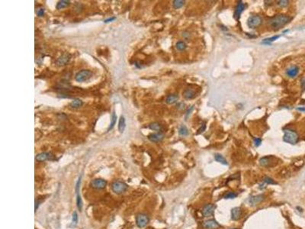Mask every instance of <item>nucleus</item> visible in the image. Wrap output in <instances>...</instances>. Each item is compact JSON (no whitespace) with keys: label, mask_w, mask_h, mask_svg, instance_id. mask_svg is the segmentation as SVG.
Listing matches in <instances>:
<instances>
[{"label":"nucleus","mask_w":305,"mask_h":229,"mask_svg":"<svg viewBox=\"0 0 305 229\" xmlns=\"http://www.w3.org/2000/svg\"><path fill=\"white\" fill-rule=\"evenodd\" d=\"M291 20V18L288 15H279L270 19L269 23L274 30H279L290 22Z\"/></svg>","instance_id":"obj_1"},{"label":"nucleus","mask_w":305,"mask_h":229,"mask_svg":"<svg viewBox=\"0 0 305 229\" xmlns=\"http://www.w3.org/2000/svg\"><path fill=\"white\" fill-rule=\"evenodd\" d=\"M284 137H283V140L284 141L288 144H291V145H295L297 144L299 140V136H298V133L296 132H294V130L291 129H285L284 130Z\"/></svg>","instance_id":"obj_2"},{"label":"nucleus","mask_w":305,"mask_h":229,"mask_svg":"<svg viewBox=\"0 0 305 229\" xmlns=\"http://www.w3.org/2000/svg\"><path fill=\"white\" fill-rule=\"evenodd\" d=\"M92 77V73L89 69H82L78 72L75 76V80L78 83H83Z\"/></svg>","instance_id":"obj_3"},{"label":"nucleus","mask_w":305,"mask_h":229,"mask_svg":"<svg viewBox=\"0 0 305 229\" xmlns=\"http://www.w3.org/2000/svg\"><path fill=\"white\" fill-rule=\"evenodd\" d=\"M127 188H128V186H127V184L125 182H121V181H115L111 184V190L113 191V193L118 194V195L124 193L127 190Z\"/></svg>","instance_id":"obj_4"},{"label":"nucleus","mask_w":305,"mask_h":229,"mask_svg":"<svg viewBox=\"0 0 305 229\" xmlns=\"http://www.w3.org/2000/svg\"><path fill=\"white\" fill-rule=\"evenodd\" d=\"M262 23V19L259 15H252L247 20V25L249 28H256L260 26Z\"/></svg>","instance_id":"obj_5"},{"label":"nucleus","mask_w":305,"mask_h":229,"mask_svg":"<svg viewBox=\"0 0 305 229\" xmlns=\"http://www.w3.org/2000/svg\"><path fill=\"white\" fill-rule=\"evenodd\" d=\"M150 222V218L146 215V214L141 213L138 214L136 217V225L139 228H143L146 227Z\"/></svg>","instance_id":"obj_6"},{"label":"nucleus","mask_w":305,"mask_h":229,"mask_svg":"<svg viewBox=\"0 0 305 229\" xmlns=\"http://www.w3.org/2000/svg\"><path fill=\"white\" fill-rule=\"evenodd\" d=\"M70 59H71V55L69 54V53H64L56 59L55 63L58 67H64L69 62Z\"/></svg>","instance_id":"obj_7"},{"label":"nucleus","mask_w":305,"mask_h":229,"mask_svg":"<svg viewBox=\"0 0 305 229\" xmlns=\"http://www.w3.org/2000/svg\"><path fill=\"white\" fill-rule=\"evenodd\" d=\"M107 186L106 180L103 179H95L91 182V186L96 190H103Z\"/></svg>","instance_id":"obj_8"},{"label":"nucleus","mask_w":305,"mask_h":229,"mask_svg":"<svg viewBox=\"0 0 305 229\" xmlns=\"http://www.w3.org/2000/svg\"><path fill=\"white\" fill-rule=\"evenodd\" d=\"M216 208V205H214V204H207V205H204L202 208V215L208 218V217H211L214 215V212Z\"/></svg>","instance_id":"obj_9"},{"label":"nucleus","mask_w":305,"mask_h":229,"mask_svg":"<svg viewBox=\"0 0 305 229\" xmlns=\"http://www.w3.org/2000/svg\"><path fill=\"white\" fill-rule=\"evenodd\" d=\"M203 227L205 229H217L221 227V225L214 219H208L204 221L203 223Z\"/></svg>","instance_id":"obj_10"},{"label":"nucleus","mask_w":305,"mask_h":229,"mask_svg":"<svg viewBox=\"0 0 305 229\" xmlns=\"http://www.w3.org/2000/svg\"><path fill=\"white\" fill-rule=\"evenodd\" d=\"M244 9H245V4L242 2V1L238 2L237 6H236V9H235V11H234V19H236V20H239V19H240V15H241L242 12L244 11Z\"/></svg>","instance_id":"obj_11"},{"label":"nucleus","mask_w":305,"mask_h":229,"mask_svg":"<svg viewBox=\"0 0 305 229\" xmlns=\"http://www.w3.org/2000/svg\"><path fill=\"white\" fill-rule=\"evenodd\" d=\"M263 200H264V195L261 194V195L251 196L249 199V203L251 205H253V206H256V205H259V203H262Z\"/></svg>","instance_id":"obj_12"},{"label":"nucleus","mask_w":305,"mask_h":229,"mask_svg":"<svg viewBox=\"0 0 305 229\" xmlns=\"http://www.w3.org/2000/svg\"><path fill=\"white\" fill-rule=\"evenodd\" d=\"M148 138H149V140H150L151 142L158 143L163 141V138H164V135H163V133H161V132H158V133L156 134H151V135H150L148 136Z\"/></svg>","instance_id":"obj_13"},{"label":"nucleus","mask_w":305,"mask_h":229,"mask_svg":"<svg viewBox=\"0 0 305 229\" xmlns=\"http://www.w3.org/2000/svg\"><path fill=\"white\" fill-rule=\"evenodd\" d=\"M241 215L242 211L240 207H235V208H232V210H231V218H232V220L237 221L241 217Z\"/></svg>","instance_id":"obj_14"},{"label":"nucleus","mask_w":305,"mask_h":229,"mask_svg":"<svg viewBox=\"0 0 305 229\" xmlns=\"http://www.w3.org/2000/svg\"><path fill=\"white\" fill-rule=\"evenodd\" d=\"M51 153H47V152H43L41 153V154H38L36 155L35 157V160L37 161L42 162L45 161L47 160H51Z\"/></svg>","instance_id":"obj_15"},{"label":"nucleus","mask_w":305,"mask_h":229,"mask_svg":"<svg viewBox=\"0 0 305 229\" xmlns=\"http://www.w3.org/2000/svg\"><path fill=\"white\" fill-rule=\"evenodd\" d=\"M183 96L185 99H192L196 96V93L192 89H187L184 91Z\"/></svg>","instance_id":"obj_16"},{"label":"nucleus","mask_w":305,"mask_h":229,"mask_svg":"<svg viewBox=\"0 0 305 229\" xmlns=\"http://www.w3.org/2000/svg\"><path fill=\"white\" fill-rule=\"evenodd\" d=\"M298 73H299V68L298 67H292L289 68V69L287 70L286 73L287 75L289 77H291V78H294L296 76L298 75Z\"/></svg>","instance_id":"obj_17"},{"label":"nucleus","mask_w":305,"mask_h":229,"mask_svg":"<svg viewBox=\"0 0 305 229\" xmlns=\"http://www.w3.org/2000/svg\"><path fill=\"white\" fill-rule=\"evenodd\" d=\"M273 159V157L272 156H268V157H263L259 160V163L260 165L262 167H269L271 163V160Z\"/></svg>","instance_id":"obj_18"},{"label":"nucleus","mask_w":305,"mask_h":229,"mask_svg":"<svg viewBox=\"0 0 305 229\" xmlns=\"http://www.w3.org/2000/svg\"><path fill=\"white\" fill-rule=\"evenodd\" d=\"M178 99H179L178 95H176V94H170V95H169V96L166 97V102L167 104H169V105H171V104L176 103V102L178 101Z\"/></svg>","instance_id":"obj_19"},{"label":"nucleus","mask_w":305,"mask_h":229,"mask_svg":"<svg viewBox=\"0 0 305 229\" xmlns=\"http://www.w3.org/2000/svg\"><path fill=\"white\" fill-rule=\"evenodd\" d=\"M69 5H70V2H69V1H67V0H61V1H59V2H57L56 8V9L60 10L64 9V8L68 7Z\"/></svg>","instance_id":"obj_20"},{"label":"nucleus","mask_w":305,"mask_h":229,"mask_svg":"<svg viewBox=\"0 0 305 229\" xmlns=\"http://www.w3.org/2000/svg\"><path fill=\"white\" fill-rule=\"evenodd\" d=\"M82 105H83V102H82V100L79 99H75L70 102L69 106L73 109H78V108L81 107Z\"/></svg>","instance_id":"obj_21"},{"label":"nucleus","mask_w":305,"mask_h":229,"mask_svg":"<svg viewBox=\"0 0 305 229\" xmlns=\"http://www.w3.org/2000/svg\"><path fill=\"white\" fill-rule=\"evenodd\" d=\"M214 159H215L216 161L221 163V164H223V165H227V164H228V163H227V161L226 160V159H225L221 154H215V155H214Z\"/></svg>","instance_id":"obj_22"},{"label":"nucleus","mask_w":305,"mask_h":229,"mask_svg":"<svg viewBox=\"0 0 305 229\" xmlns=\"http://www.w3.org/2000/svg\"><path fill=\"white\" fill-rule=\"evenodd\" d=\"M126 127V122L125 119L124 118V116H121L120 118V120H119V123H118V130L121 133H123L124 129H125Z\"/></svg>","instance_id":"obj_23"},{"label":"nucleus","mask_w":305,"mask_h":229,"mask_svg":"<svg viewBox=\"0 0 305 229\" xmlns=\"http://www.w3.org/2000/svg\"><path fill=\"white\" fill-rule=\"evenodd\" d=\"M280 38V35H275V36H273V37H271V38H266V39H264L263 41L262 42V44H268V45H270L271 43L273 42H275V40H277L279 39V38Z\"/></svg>","instance_id":"obj_24"},{"label":"nucleus","mask_w":305,"mask_h":229,"mask_svg":"<svg viewBox=\"0 0 305 229\" xmlns=\"http://www.w3.org/2000/svg\"><path fill=\"white\" fill-rule=\"evenodd\" d=\"M172 5H173V7L176 9H181L185 5V1H182V0H174L172 2Z\"/></svg>","instance_id":"obj_25"},{"label":"nucleus","mask_w":305,"mask_h":229,"mask_svg":"<svg viewBox=\"0 0 305 229\" xmlns=\"http://www.w3.org/2000/svg\"><path fill=\"white\" fill-rule=\"evenodd\" d=\"M149 128L153 131H156V132H160L161 130V125L158 123V122H153L149 125Z\"/></svg>","instance_id":"obj_26"},{"label":"nucleus","mask_w":305,"mask_h":229,"mask_svg":"<svg viewBox=\"0 0 305 229\" xmlns=\"http://www.w3.org/2000/svg\"><path fill=\"white\" fill-rule=\"evenodd\" d=\"M179 134L181 136H187L189 135V130H188L187 127L185 125L181 126L179 130Z\"/></svg>","instance_id":"obj_27"},{"label":"nucleus","mask_w":305,"mask_h":229,"mask_svg":"<svg viewBox=\"0 0 305 229\" xmlns=\"http://www.w3.org/2000/svg\"><path fill=\"white\" fill-rule=\"evenodd\" d=\"M76 206L79 212H81L82 208V202L80 195L79 193H76Z\"/></svg>","instance_id":"obj_28"},{"label":"nucleus","mask_w":305,"mask_h":229,"mask_svg":"<svg viewBox=\"0 0 305 229\" xmlns=\"http://www.w3.org/2000/svg\"><path fill=\"white\" fill-rule=\"evenodd\" d=\"M116 119H117V115H115V113L113 112L112 113V115H111V124H110V126H109V130H111L113 128V127L114 126V125H115V123H116Z\"/></svg>","instance_id":"obj_29"},{"label":"nucleus","mask_w":305,"mask_h":229,"mask_svg":"<svg viewBox=\"0 0 305 229\" xmlns=\"http://www.w3.org/2000/svg\"><path fill=\"white\" fill-rule=\"evenodd\" d=\"M176 47L177 48V50L179 51H184L185 48H186V44H185V42H179L176 43Z\"/></svg>","instance_id":"obj_30"},{"label":"nucleus","mask_w":305,"mask_h":229,"mask_svg":"<svg viewBox=\"0 0 305 229\" xmlns=\"http://www.w3.org/2000/svg\"><path fill=\"white\" fill-rule=\"evenodd\" d=\"M278 6H280L281 8H285L286 6H288L289 4V1H287V0H280V1H278L277 2Z\"/></svg>","instance_id":"obj_31"},{"label":"nucleus","mask_w":305,"mask_h":229,"mask_svg":"<svg viewBox=\"0 0 305 229\" xmlns=\"http://www.w3.org/2000/svg\"><path fill=\"white\" fill-rule=\"evenodd\" d=\"M77 222H78V214L76 212H74L73 214V218H72V224L73 226H76Z\"/></svg>","instance_id":"obj_32"},{"label":"nucleus","mask_w":305,"mask_h":229,"mask_svg":"<svg viewBox=\"0 0 305 229\" xmlns=\"http://www.w3.org/2000/svg\"><path fill=\"white\" fill-rule=\"evenodd\" d=\"M236 196H237V194L234 193V192H230V193H226V195H224V199H234V198H236Z\"/></svg>","instance_id":"obj_33"},{"label":"nucleus","mask_w":305,"mask_h":229,"mask_svg":"<svg viewBox=\"0 0 305 229\" xmlns=\"http://www.w3.org/2000/svg\"><path fill=\"white\" fill-rule=\"evenodd\" d=\"M264 182L266 184H271V185H275V184H277V182H275V181L271 178H270V177H266V178L264 179Z\"/></svg>","instance_id":"obj_34"},{"label":"nucleus","mask_w":305,"mask_h":229,"mask_svg":"<svg viewBox=\"0 0 305 229\" xmlns=\"http://www.w3.org/2000/svg\"><path fill=\"white\" fill-rule=\"evenodd\" d=\"M44 12L45 11L44 8H40V9L37 10V15H38V17H43L44 15Z\"/></svg>","instance_id":"obj_35"},{"label":"nucleus","mask_w":305,"mask_h":229,"mask_svg":"<svg viewBox=\"0 0 305 229\" xmlns=\"http://www.w3.org/2000/svg\"><path fill=\"white\" fill-rule=\"evenodd\" d=\"M254 144L256 147H259V145L262 144V139L259 138V137H256L254 138Z\"/></svg>","instance_id":"obj_36"},{"label":"nucleus","mask_w":305,"mask_h":229,"mask_svg":"<svg viewBox=\"0 0 305 229\" xmlns=\"http://www.w3.org/2000/svg\"><path fill=\"white\" fill-rule=\"evenodd\" d=\"M205 128H206V125H205V124L202 125L201 126V128H199V130H198V132H197L196 134H197V135H199V134L202 133L203 132H204V131H205Z\"/></svg>","instance_id":"obj_37"},{"label":"nucleus","mask_w":305,"mask_h":229,"mask_svg":"<svg viewBox=\"0 0 305 229\" xmlns=\"http://www.w3.org/2000/svg\"><path fill=\"white\" fill-rule=\"evenodd\" d=\"M177 108L179 109H183L185 108V104L183 102H179V103L177 105Z\"/></svg>","instance_id":"obj_38"},{"label":"nucleus","mask_w":305,"mask_h":229,"mask_svg":"<svg viewBox=\"0 0 305 229\" xmlns=\"http://www.w3.org/2000/svg\"><path fill=\"white\" fill-rule=\"evenodd\" d=\"M194 109V108H193V106H191V107H190V108H189V109H188L187 112H186V117L189 116V114H190V113L191 112V111H192V109Z\"/></svg>","instance_id":"obj_39"},{"label":"nucleus","mask_w":305,"mask_h":229,"mask_svg":"<svg viewBox=\"0 0 305 229\" xmlns=\"http://www.w3.org/2000/svg\"><path fill=\"white\" fill-rule=\"evenodd\" d=\"M116 19V18H115V17H113V18H111V19H106V20H105V23H108V22H110V21H113V20H114V19Z\"/></svg>","instance_id":"obj_40"},{"label":"nucleus","mask_w":305,"mask_h":229,"mask_svg":"<svg viewBox=\"0 0 305 229\" xmlns=\"http://www.w3.org/2000/svg\"><path fill=\"white\" fill-rule=\"evenodd\" d=\"M301 87L305 91V79H302L301 80Z\"/></svg>","instance_id":"obj_41"},{"label":"nucleus","mask_w":305,"mask_h":229,"mask_svg":"<svg viewBox=\"0 0 305 229\" xmlns=\"http://www.w3.org/2000/svg\"><path fill=\"white\" fill-rule=\"evenodd\" d=\"M298 109V111H301V112H305V108H304V107H301V108L299 107V108H298V109Z\"/></svg>","instance_id":"obj_42"},{"label":"nucleus","mask_w":305,"mask_h":229,"mask_svg":"<svg viewBox=\"0 0 305 229\" xmlns=\"http://www.w3.org/2000/svg\"><path fill=\"white\" fill-rule=\"evenodd\" d=\"M230 229H237V228H230Z\"/></svg>","instance_id":"obj_43"}]
</instances>
